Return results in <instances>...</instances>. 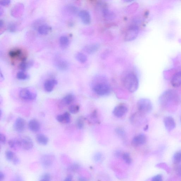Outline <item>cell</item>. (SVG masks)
<instances>
[{"label":"cell","mask_w":181,"mask_h":181,"mask_svg":"<svg viewBox=\"0 0 181 181\" xmlns=\"http://www.w3.org/2000/svg\"><path fill=\"white\" fill-rule=\"evenodd\" d=\"M125 87L131 93H134L139 87V80L137 76L133 73H128L125 76L124 79Z\"/></svg>","instance_id":"1"},{"label":"cell","mask_w":181,"mask_h":181,"mask_svg":"<svg viewBox=\"0 0 181 181\" xmlns=\"http://www.w3.org/2000/svg\"><path fill=\"white\" fill-rule=\"evenodd\" d=\"M94 93L100 96L108 95L111 93V88L108 83L105 81H99L93 86Z\"/></svg>","instance_id":"2"},{"label":"cell","mask_w":181,"mask_h":181,"mask_svg":"<svg viewBox=\"0 0 181 181\" xmlns=\"http://www.w3.org/2000/svg\"><path fill=\"white\" fill-rule=\"evenodd\" d=\"M137 106L139 111L145 113L150 112L153 108L151 102L146 98L140 99L137 102Z\"/></svg>","instance_id":"3"},{"label":"cell","mask_w":181,"mask_h":181,"mask_svg":"<svg viewBox=\"0 0 181 181\" xmlns=\"http://www.w3.org/2000/svg\"><path fill=\"white\" fill-rule=\"evenodd\" d=\"M177 96L174 90H169L165 92L161 96L160 102L164 105H166L172 100H177Z\"/></svg>","instance_id":"4"},{"label":"cell","mask_w":181,"mask_h":181,"mask_svg":"<svg viewBox=\"0 0 181 181\" xmlns=\"http://www.w3.org/2000/svg\"><path fill=\"white\" fill-rule=\"evenodd\" d=\"M139 32V29L137 26L133 25L128 29L126 32L125 40L126 41H130L135 40L137 38Z\"/></svg>","instance_id":"5"},{"label":"cell","mask_w":181,"mask_h":181,"mask_svg":"<svg viewBox=\"0 0 181 181\" xmlns=\"http://www.w3.org/2000/svg\"><path fill=\"white\" fill-rule=\"evenodd\" d=\"M20 147L26 150H30L33 146L32 140L28 136H24L19 139Z\"/></svg>","instance_id":"6"},{"label":"cell","mask_w":181,"mask_h":181,"mask_svg":"<svg viewBox=\"0 0 181 181\" xmlns=\"http://www.w3.org/2000/svg\"><path fill=\"white\" fill-rule=\"evenodd\" d=\"M20 96L21 98L25 100L32 101L36 98V94L32 92L27 88L22 89L20 91Z\"/></svg>","instance_id":"7"},{"label":"cell","mask_w":181,"mask_h":181,"mask_svg":"<svg viewBox=\"0 0 181 181\" xmlns=\"http://www.w3.org/2000/svg\"><path fill=\"white\" fill-rule=\"evenodd\" d=\"M55 159V156L51 154H46L42 156L40 162L42 166L46 168L51 167Z\"/></svg>","instance_id":"8"},{"label":"cell","mask_w":181,"mask_h":181,"mask_svg":"<svg viewBox=\"0 0 181 181\" xmlns=\"http://www.w3.org/2000/svg\"><path fill=\"white\" fill-rule=\"evenodd\" d=\"M26 123L25 120L21 117H18L13 125L14 130L18 133H21L25 130Z\"/></svg>","instance_id":"9"},{"label":"cell","mask_w":181,"mask_h":181,"mask_svg":"<svg viewBox=\"0 0 181 181\" xmlns=\"http://www.w3.org/2000/svg\"><path fill=\"white\" fill-rule=\"evenodd\" d=\"M127 107L122 105H120L115 107L113 111L114 116L117 117H121L126 113Z\"/></svg>","instance_id":"10"},{"label":"cell","mask_w":181,"mask_h":181,"mask_svg":"<svg viewBox=\"0 0 181 181\" xmlns=\"http://www.w3.org/2000/svg\"><path fill=\"white\" fill-rule=\"evenodd\" d=\"M146 140V137L145 135L144 134L138 135L133 138L132 141V144L135 146H139L145 144Z\"/></svg>","instance_id":"11"},{"label":"cell","mask_w":181,"mask_h":181,"mask_svg":"<svg viewBox=\"0 0 181 181\" xmlns=\"http://www.w3.org/2000/svg\"><path fill=\"white\" fill-rule=\"evenodd\" d=\"M9 55L12 58H19L22 61H26V56L22 53V51L21 50L17 49L10 51L9 52Z\"/></svg>","instance_id":"12"},{"label":"cell","mask_w":181,"mask_h":181,"mask_svg":"<svg viewBox=\"0 0 181 181\" xmlns=\"http://www.w3.org/2000/svg\"><path fill=\"white\" fill-rule=\"evenodd\" d=\"M79 16L84 24L89 25L91 22V17L90 13L86 10H82L79 12Z\"/></svg>","instance_id":"13"},{"label":"cell","mask_w":181,"mask_h":181,"mask_svg":"<svg viewBox=\"0 0 181 181\" xmlns=\"http://www.w3.org/2000/svg\"><path fill=\"white\" fill-rule=\"evenodd\" d=\"M171 83L174 88L179 87L181 86V71L175 73L173 76Z\"/></svg>","instance_id":"14"},{"label":"cell","mask_w":181,"mask_h":181,"mask_svg":"<svg viewBox=\"0 0 181 181\" xmlns=\"http://www.w3.org/2000/svg\"><path fill=\"white\" fill-rule=\"evenodd\" d=\"M165 127L169 131L174 130L175 127V123L174 118L171 117H167L164 120Z\"/></svg>","instance_id":"15"},{"label":"cell","mask_w":181,"mask_h":181,"mask_svg":"<svg viewBox=\"0 0 181 181\" xmlns=\"http://www.w3.org/2000/svg\"><path fill=\"white\" fill-rule=\"evenodd\" d=\"M28 127L32 132H36L40 129V125L38 120L33 119L31 120L28 123Z\"/></svg>","instance_id":"16"},{"label":"cell","mask_w":181,"mask_h":181,"mask_svg":"<svg viewBox=\"0 0 181 181\" xmlns=\"http://www.w3.org/2000/svg\"><path fill=\"white\" fill-rule=\"evenodd\" d=\"M99 47L100 46L98 44L89 45L84 47L83 50L88 54H92L98 51Z\"/></svg>","instance_id":"17"},{"label":"cell","mask_w":181,"mask_h":181,"mask_svg":"<svg viewBox=\"0 0 181 181\" xmlns=\"http://www.w3.org/2000/svg\"><path fill=\"white\" fill-rule=\"evenodd\" d=\"M58 83L55 79H50L47 80L44 84V88L48 92H51L53 90L54 86Z\"/></svg>","instance_id":"18"},{"label":"cell","mask_w":181,"mask_h":181,"mask_svg":"<svg viewBox=\"0 0 181 181\" xmlns=\"http://www.w3.org/2000/svg\"><path fill=\"white\" fill-rule=\"evenodd\" d=\"M36 140L40 145H46L49 142V139L45 135L40 134L36 136Z\"/></svg>","instance_id":"19"},{"label":"cell","mask_w":181,"mask_h":181,"mask_svg":"<svg viewBox=\"0 0 181 181\" xmlns=\"http://www.w3.org/2000/svg\"><path fill=\"white\" fill-rule=\"evenodd\" d=\"M50 30V27L45 24L41 25L38 29L39 33L42 35H48Z\"/></svg>","instance_id":"20"},{"label":"cell","mask_w":181,"mask_h":181,"mask_svg":"<svg viewBox=\"0 0 181 181\" xmlns=\"http://www.w3.org/2000/svg\"><path fill=\"white\" fill-rule=\"evenodd\" d=\"M69 39L67 36H62L60 39V46L63 49H65L69 46Z\"/></svg>","instance_id":"21"},{"label":"cell","mask_w":181,"mask_h":181,"mask_svg":"<svg viewBox=\"0 0 181 181\" xmlns=\"http://www.w3.org/2000/svg\"><path fill=\"white\" fill-rule=\"evenodd\" d=\"M103 14L104 17L108 20L113 19L115 17L114 13L107 9L103 10Z\"/></svg>","instance_id":"22"},{"label":"cell","mask_w":181,"mask_h":181,"mask_svg":"<svg viewBox=\"0 0 181 181\" xmlns=\"http://www.w3.org/2000/svg\"><path fill=\"white\" fill-rule=\"evenodd\" d=\"M33 64L32 61H31L29 62H26V61H22L19 65V68L22 71H25L29 68L32 66Z\"/></svg>","instance_id":"23"},{"label":"cell","mask_w":181,"mask_h":181,"mask_svg":"<svg viewBox=\"0 0 181 181\" xmlns=\"http://www.w3.org/2000/svg\"><path fill=\"white\" fill-rule=\"evenodd\" d=\"M75 58L80 63H84L87 60V57L86 55L82 52H78L75 55Z\"/></svg>","instance_id":"24"},{"label":"cell","mask_w":181,"mask_h":181,"mask_svg":"<svg viewBox=\"0 0 181 181\" xmlns=\"http://www.w3.org/2000/svg\"><path fill=\"white\" fill-rule=\"evenodd\" d=\"M75 97L73 94H70L65 96L63 98V101L65 104L69 105L74 101Z\"/></svg>","instance_id":"25"},{"label":"cell","mask_w":181,"mask_h":181,"mask_svg":"<svg viewBox=\"0 0 181 181\" xmlns=\"http://www.w3.org/2000/svg\"><path fill=\"white\" fill-rule=\"evenodd\" d=\"M8 144L10 147L12 149H15L17 146L20 147L19 139H14L10 140Z\"/></svg>","instance_id":"26"},{"label":"cell","mask_w":181,"mask_h":181,"mask_svg":"<svg viewBox=\"0 0 181 181\" xmlns=\"http://www.w3.org/2000/svg\"><path fill=\"white\" fill-rule=\"evenodd\" d=\"M173 160L175 164H179L181 162V151H178L175 153L173 157Z\"/></svg>","instance_id":"27"},{"label":"cell","mask_w":181,"mask_h":181,"mask_svg":"<svg viewBox=\"0 0 181 181\" xmlns=\"http://www.w3.org/2000/svg\"><path fill=\"white\" fill-rule=\"evenodd\" d=\"M57 65L59 69L61 70H65L67 69L68 64L65 61L60 60L57 63Z\"/></svg>","instance_id":"28"},{"label":"cell","mask_w":181,"mask_h":181,"mask_svg":"<svg viewBox=\"0 0 181 181\" xmlns=\"http://www.w3.org/2000/svg\"><path fill=\"white\" fill-rule=\"evenodd\" d=\"M66 9L69 12L72 14H76L78 12V9L77 8L72 5L68 6L67 7Z\"/></svg>","instance_id":"29"},{"label":"cell","mask_w":181,"mask_h":181,"mask_svg":"<svg viewBox=\"0 0 181 181\" xmlns=\"http://www.w3.org/2000/svg\"><path fill=\"white\" fill-rule=\"evenodd\" d=\"M17 78L19 80H26L28 79L29 76L22 71L17 73Z\"/></svg>","instance_id":"30"},{"label":"cell","mask_w":181,"mask_h":181,"mask_svg":"<svg viewBox=\"0 0 181 181\" xmlns=\"http://www.w3.org/2000/svg\"><path fill=\"white\" fill-rule=\"evenodd\" d=\"M80 107L77 105H73L70 106L69 107V110L71 113L75 114L79 112Z\"/></svg>","instance_id":"31"},{"label":"cell","mask_w":181,"mask_h":181,"mask_svg":"<svg viewBox=\"0 0 181 181\" xmlns=\"http://www.w3.org/2000/svg\"><path fill=\"white\" fill-rule=\"evenodd\" d=\"M6 159L8 161H12L13 159L15 156L14 154L12 151L10 150H7L6 151L5 153Z\"/></svg>","instance_id":"32"},{"label":"cell","mask_w":181,"mask_h":181,"mask_svg":"<svg viewBox=\"0 0 181 181\" xmlns=\"http://www.w3.org/2000/svg\"><path fill=\"white\" fill-rule=\"evenodd\" d=\"M17 26L16 24L14 22H10L8 23L7 26V29L9 32H15L17 30Z\"/></svg>","instance_id":"33"},{"label":"cell","mask_w":181,"mask_h":181,"mask_svg":"<svg viewBox=\"0 0 181 181\" xmlns=\"http://www.w3.org/2000/svg\"><path fill=\"white\" fill-rule=\"evenodd\" d=\"M76 125L78 129H81L84 126V120L82 117H80L77 119Z\"/></svg>","instance_id":"34"},{"label":"cell","mask_w":181,"mask_h":181,"mask_svg":"<svg viewBox=\"0 0 181 181\" xmlns=\"http://www.w3.org/2000/svg\"><path fill=\"white\" fill-rule=\"evenodd\" d=\"M122 157L126 163L128 164H130L132 162V159H131L129 154L125 153L123 154Z\"/></svg>","instance_id":"35"},{"label":"cell","mask_w":181,"mask_h":181,"mask_svg":"<svg viewBox=\"0 0 181 181\" xmlns=\"http://www.w3.org/2000/svg\"><path fill=\"white\" fill-rule=\"evenodd\" d=\"M79 168V166L78 164H73L70 165L68 167L67 170L70 172H75L77 171Z\"/></svg>","instance_id":"36"},{"label":"cell","mask_w":181,"mask_h":181,"mask_svg":"<svg viewBox=\"0 0 181 181\" xmlns=\"http://www.w3.org/2000/svg\"><path fill=\"white\" fill-rule=\"evenodd\" d=\"M44 21L43 19H39L36 20L33 23V26L35 28H38V30L39 27L44 24Z\"/></svg>","instance_id":"37"},{"label":"cell","mask_w":181,"mask_h":181,"mask_svg":"<svg viewBox=\"0 0 181 181\" xmlns=\"http://www.w3.org/2000/svg\"><path fill=\"white\" fill-rule=\"evenodd\" d=\"M51 175L48 173L44 174L40 178L39 180L41 181H49L51 180Z\"/></svg>","instance_id":"38"},{"label":"cell","mask_w":181,"mask_h":181,"mask_svg":"<svg viewBox=\"0 0 181 181\" xmlns=\"http://www.w3.org/2000/svg\"><path fill=\"white\" fill-rule=\"evenodd\" d=\"M64 124H68L70 121V115L69 112H65L64 114Z\"/></svg>","instance_id":"39"},{"label":"cell","mask_w":181,"mask_h":181,"mask_svg":"<svg viewBox=\"0 0 181 181\" xmlns=\"http://www.w3.org/2000/svg\"><path fill=\"white\" fill-rule=\"evenodd\" d=\"M56 119L59 122L64 124V117L63 114L58 115L56 117Z\"/></svg>","instance_id":"40"},{"label":"cell","mask_w":181,"mask_h":181,"mask_svg":"<svg viewBox=\"0 0 181 181\" xmlns=\"http://www.w3.org/2000/svg\"><path fill=\"white\" fill-rule=\"evenodd\" d=\"M10 0H0V4L4 7L8 6L10 3Z\"/></svg>","instance_id":"41"},{"label":"cell","mask_w":181,"mask_h":181,"mask_svg":"<svg viewBox=\"0 0 181 181\" xmlns=\"http://www.w3.org/2000/svg\"><path fill=\"white\" fill-rule=\"evenodd\" d=\"M0 140H1V142L2 144H4L6 143L7 138L6 136L3 134L1 133L0 134Z\"/></svg>","instance_id":"42"},{"label":"cell","mask_w":181,"mask_h":181,"mask_svg":"<svg viewBox=\"0 0 181 181\" xmlns=\"http://www.w3.org/2000/svg\"><path fill=\"white\" fill-rule=\"evenodd\" d=\"M153 181H161L162 180V177L161 175H157L152 178Z\"/></svg>","instance_id":"43"},{"label":"cell","mask_w":181,"mask_h":181,"mask_svg":"<svg viewBox=\"0 0 181 181\" xmlns=\"http://www.w3.org/2000/svg\"><path fill=\"white\" fill-rule=\"evenodd\" d=\"M12 162L14 165H17L19 164L20 160L17 157L15 156L12 160Z\"/></svg>","instance_id":"44"},{"label":"cell","mask_w":181,"mask_h":181,"mask_svg":"<svg viewBox=\"0 0 181 181\" xmlns=\"http://www.w3.org/2000/svg\"><path fill=\"white\" fill-rule=\"evenodd\" d=\"M102 155L100 153H97L94 156V159L96 161H98L100 160L101 159Z\"/></svg>","instance_id":"45"},{"label":"cell","mask_w":181,"mask_h":181,"mask_svg":"<svg viewBox=\"0 0 181 181\" xmlns=\"http://www.w3.org/2000/svg\"><path fill=\"white\" fill-rule=\"evenodd\" d=\"M176 174L179 176H181V165L178 166L176 169Z\"/></svg>","instance_id":"46"},{"label":"cell","mask_w":181,"mask_h":181,"mask_svg":"<svg viewBox=\"0 0 181 181\" xmlns=\"http://www.w3.org/2000/svg\"><path fill=\"white\" fill-rule=\"evenodd\" d=\"M73 178V175L71 174H69L65 178L64 181H71L72 180Z\"/></svg>","instance_id":"47"},{"label":"cell","mask_w":181,"mask_h":181,"mask_svg":"<svg viewBox=\"0 0 181 181\" xmlns=\"http://www.w3.org/2000/svg\"><path fill=\"white\" fill-rule=\"evenodd\" d=\"M5 175L3 172H0V181L3 180L5 179Z\"/></svg>","instance_id":"48"},{"label":"cell","mask_w":181,"mask_h":181,"mask_svg":"<svg viewBox=\"0 0 181 181\" xmlns=\"http://www.w3.org/2000/svg\"><path fill=\"white\" fill-rule=\"evenodd\" d=\"M4 25V23L3 21L2 20L0 21V28H1L3 27Z\"/></svg>","instance_id":"49"},{"label":"cell","mask_w":181,"mask_h":181,"mask_svg":"<svg viewBox=\"0 0 181 181\" xmlns=\"http://www.w3.org/2000/svg\"><path fill=\"white\" fill-rule=\"evenodd\" d=\"M123 1L126 2H130L133 1L134 0H123Z\"/></svg>","instance_id":"50"},{"label":"cell","mask_w":181,"mask_h":181,"mask_svg":"<svg viewBox=\"0 0 181 181\" xmlns=\"http://www.w3.org/2000/svg\"><path fill=\"white\" fill-rule=\"evenodd\" d=\"M1 77L2 79H4V77L3 75H2V73H1Z\"/></svg>","instance_id":"51"}]
</instances>
